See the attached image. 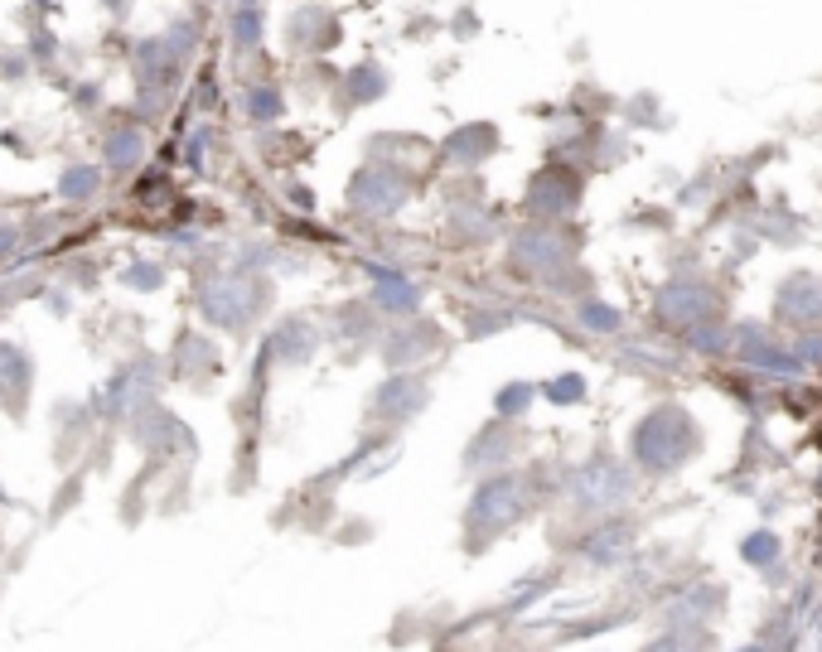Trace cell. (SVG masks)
Wrapping results in <instances>:
<instances>
[{
    "instance_id": "1",
    "label": "cell",
    "mask_w": 822,
    "mask_h": 652,
    "mask_svg": "<svg viewBox=\"0 0 822 652\" xmlns=\"http://www.w3.org/2000/svg\"><path fill=\"white\" fill-rule=\"evenodd\" d=\"M629 449H634V464L644 469V474H678L687 459L702 449V425H696V415L678 407V401H663V407H653L644 421L634 425Z\"/></svg>"
},
{
    "instance_id": "2",
    "label": "cell",
    "mask_w": 822,
    "mask_h": 652,
    "mask_svg": "<svg viewBox=\"0 0 822 652\" xmlns=\"http://www.w3.org/2000/svg\"><path fill=\"white\" fill-rule=\"evenodd\" d=\"M533 508V488H527L523 474H493L475 488L465 508V542L469 546H489L499 532L517 527Z\"/></svg>"
},
{
    "instance_id": "3",
    "label": "cell",
    "mask_w": 822,
    "mask_h": 652,
    "mask_svg": "<svg viewBox=\"0 0 822 652\" xmlns=\"http://www.w3.org/2000/svg\"><path fill=\"white\" fill-rule=\"evenodd\" d=\"M629 498H634V469L615 455L585 459L567 479V503H571V512H581V517H615Z\"/></svg>"
},
{
    "instance_id": "4",
    "label": "cell",
    "mask_w": 822,
    "mask_h": 652,
    "mask_svg": "<svg viewBox=\"0 0 822 652\" xmlns=\"http://www.w3.org/2000/svg\"><path fill=\"white\" fill-rule=\"evenodd\" d=\"M262 300H266V286L257 280L252 271H218L199 286V305L218 329H247V324L262 314Z\"/></svg>"
},
{
    "instance_id": "5",
    "label": "cell",
    "mask_w": 822,
    "mask_h": 652,
    "mask_svg": "<svg viewBox=\"0 0 822 652\" xmlns=\"http://www.w3.org/2000/svg\"><path fill=\"white\" fill-rule=\"evenodd\" d=\"M509 262L517 276H561L576 271V242L567 228H551V222H533L509 242Z\"/></svg>"
},
{
    "instance_id": "6",
    "label": "cell",
    "mask_w": 822,
    "mask_h": 652,
    "mask_svg": "<svg viewBox=\"0 0 822 652\" xmlns=\"http://www.w3.org/2000/svg\"><path fill=\"white\" fill-rule=\"evenodd\" d=\"M412 204V179L392 165H364L348 179V208L364 218H392Z\"/></svg>"
},
{
    "instance_id": "7",
    "label": "cell",
    "mask_w": 822,
    "mask_h": 652,
    "mask_svg": "<svg viewBox=\"0 0 822 652\" xmlns=\"http://www.w3.org/2000/svg\"><path fill=\"white\" fill-rule=\"evenodd\" d=\"M720 295L712 286H702V280H668V286L653 295V314H658V324H668V329H696V324L706 319H720Z\"/></svg>"
},
{
    "instance_id": "8",
    "label": "cell",
    "mask_w": 822,
    "mask_h": 652,
    "mask_svg": "<svg viewBox=\"0 0 822 652\" xmlns=\"http://www.w3.org/2000/svg\"><path fill=\"white\" fill-rule=\"evenodd\" d=\"M774 319L798 334L822 329V276L818 271H794L774 290Z\"/></svg>"
},
{
    "instance_id": "9",
    "label": "cell",
    "mask_w": 822,
    "mask_h": 652,
    "mask_svg": "<svg viewBox=\"0 0 822 652\" xmlns=\"http://www.w3.org/2000/svg\"><path fill=\"white\" fill-rule=\"evenodd\" d=\"M576 204H581V174L567 170V165H547V170H537L533 184H527V213H533L537 222L567 218V213H576Z\"/></svg>"
},
{
    "instance_id": "10",
    "label": "cell",
    "mask_w": 822,
    "mask_h": 652,
    "mask_svg": "<svg viewBox=\"0 0 822 652\" xmlns=\"http://www.w3.org/2000/svg\"><path fill=\"white\" fill-rule=\"evenodd\" d=\"M344 39V25H339V15H334L330 5H296L290 10V20H286V44L296 53H330L334 44Z\"/></svg>"
},
{
    "instance_id": "11",
    "label": "cell",
    "mask_w": 822,
    "mask_h": 652,
    "mask_svg": "<svg viewBox=\"0 0 822 652\" xmlns=\"http://www.w3.org/2000/svg\"><path fill=\"white\" fill-rule=\"evenodd\" d=\"M436 348H441V329L412 314L407 324H397V329L382 339V358H388L392 367H416L421 358H431Z\"/></svg>"
},
{
    "instance_id": "12",
    "label": "cell",
    "mask_w": 822,
    "mask_h": 652,
    "mask_svg": "<svg viewBox=\"0 0 822 652\" xmlns=\"http://www.w3.org/2000/svg\"><path fill=\"white\" fill-rule=\"evenodd\" d=\"M445 165L455 170H469V165H484L489 155H499V126L493 121H469V126H455L441 145Z\"/></svg>"
},
{
    "instance_id": "13",
    "label": "cell",
    "mask_w": 822,
    "mask_h": 652,
    "mask_svg": "<svg viewBox=\"0 0 822 652\" xmlns=\"http://www.w3.org/2000/svg\"><path fill=\"white\" fill-rule=\"evenodd\" d=\"M426 401H431V387H426L421 377H412V373H397V377H388L378 387L373 411L382 415V421H412V415L426 411Z\"/></svg>"
},
{
    "instance_id": "14",
    "label": "cell",
    "mask_w": 822,
    "mask_h": 652,
    "mask_svg": "<svg viewBox=\"0 0 822 652\" xmlns=\"http://www.w3.org/2000/svg\"><path fill=\"white\" fill-rule=\"evenodd\" d=\"M373 305L382 314H397V319H412L421 310V286L397 271V266H373Z\"/></svg>"
},
{
    "instance_id": "15",
    "label": "cell",
    "mask_w": 822,
    "mask_h": 652,
    "mask_svg": "<svg viewBox=\"0 0 822 652\" xmlns=\"http://www.w3.org/2000/svg\"><path fill=\"white\" fill-rule=\"evenodd\" d=\"M720 604H726V594H720L716 584H687L678 600L668 604V618H672V628H702L706 618L720 614Z\"/></svg>"
},
{
    "instance_id": "16",
    "label": "cell",
    "mask_w": 822,
    "mask_h": 652,
    "mask_svg": "<svg viewBox=\"0 0 822 652\" xmlns=\"http://www.w3.org/2000/svg\"><path fill=\"white\" fill-rule=\"evenodd\" d=\"M314 348H320V334H314L310 319H281L272 329V339H266V353H272L276 363H306Z\"/></svg>"
},
{
    "instance_id": "17",
    "label": "cell",
    "mask_w": 822,
    "mask_h": 652,
    "mask_svg": "<svg viewBox=\"0 0 822 652\" xmlns=\"http://www.w3.org/2000/svg\"><path fill=\"white\" fill-rule=\"evenodd\" d=\"M513 459V431L503 421H493V425H484V431L475 435V440L465 445V469H503Z\"/></svg>"
},
{
    "instance_id": "18",
    "label": "cell",
    "mask_w": 822,
    "mask_h": 652,
    "mask_svg": "<svg viewBox=\"0 0 822 652\" xmlns=\"http://www.w3.org/2000/svg\"><path fill=\"white\" fill-rule=\"evenodd\" d=\"M629 546H634V527H624V522H605V527H595L591 536H585V546H581V556L591 560V566H619V560L629 556Z\"/></svg>"
},
{
    "instance_id": "19",
    "label": "cell",
    "mask_w": 822,
    "mask_h": 652,
    "mask_svg": "<svg viewBox=\"0 0 822 652\" xmlns=\"http://www.w3.org/2000/svg\"><path fill=\"white\" fill-rule=\"evenodd\" d=\"M103 165H107V170H117V174L141 170V165H145V136H141V126H111L107 136H103Z\"/></svg>"
},
{
    "instance_id": "20",
    "label": "cell",
    "mask_w": 822,
    "mask_h": 652,
    "mask_svg": "<svg viewBox=\"0 0 822 652\" xmlns=\"http://www.w3.org/2000/svg\"><path fill=\"white\" fill-rule=\"evenodd\" d=\"M29 397V358L15 343H0V401L10 411H20Z\"/></svg>"
},
{
    "instance_id": "21",
    "label": "cell",
    "mask_w": 822,
    "mask_h": 652,
    "mask_svg": "<svg viewBox=\"0 0 822 652\" xmlns=\"http://www.w3.org/2000/svg\"><path fill=\"white\" fill-rule=\"evenodd\" d=\"M388 87H392V77H388V69H382V63H358V69L344 73V102L368 107V102H378Z\"/></svg>"
},
{
    "instance_id": "22",
    "label": "cell",
    "mask_w": 822,
    "mask_h": 652,
    "mask_svg": "<svg viewBox=\"0 0 822 652\" xmlns=\"http://www.w3.org/2000/svg\"><path fill=\"white\" fill-rule=\"evenodd\" d=\"M242 107H247V117H252L257 126H272V121L286 117V97H281L276 83H252L247 87V97H242Z\"/></svg>"
},
{
    "instance_id": "23",
    "label": "cell",
    "mask_w": 822,
    "mask_h": 652,
    "mask_svg": "<svg viewBox=\"0 0 822 652\" xmlns=\"http://www.w3.org/2000/svg\"><path fill=\"white\" fill-rule=\"evenodd\" d=\"M228 35H233V49H238V53H257V49H262V35H266L262 5H257V10H233Z\"/></svg>"
},
{
    "instance_id": "24",
    "label": "cell",
    "mask_w": 822,
    "mask_h": 652,
    "mask_svg": "<svg viewBox=\"0 0 822 652\" xmlns=\"http://www.w3.org/2000/svg\"><path fill=\"white\" fill-rule=\"evenodd\" d=\"M97 189H103V170H97V165H69V170L59 174V194L69 198V204H87Z\"/></svg>"
},
{
    "instance_id": "25",
    "label": "cell",
    "mask_w": 822,
    "mask_h": 652,
    "mask_svg": "<svg viewBox=\"0 0 822 652\" xmlns=\"http://www.w3.org/2000/svg\"><path fill=\"white\" fill-rule=\"evenodd\" d=\"M576 319H581V329H591V334H619L624 329V314H619L615 305H605V300H576Z\"/></svg>"
},
{
    "instance_id": "26",
    "label": "cell",
    "mask_w": 822,
    "mask_h": 652,
    "mask_svg": "<svg viewBox=\"0 0 822 652\" xmlns=\"http://www.w3.org/2000/svg\"><path fill=\"white\" fill-rule=\"evenodd\" d=\"M543 397L557 401V407H576V401H585V377H581V373L551 377V382H543Z\"/></svg>"
},
{
    "instance_id": "27",
    "label": "cell",
    "mask_w": 822,
    "mask_h": 652,
    "mask_svg": "<svg viewBox=\"0 0 822 652\" xmlns=\"http://www.w3.org/2000/svg\"><path fill=\"white\" fill-rule=\"evenodd\" d=\"M199 35H204V29H199V20H175V25L170 29H165V44H170V49L179 53V59H194V49H199Z\"/></svg>"
},
{
    "instance_id": "28",
    "label": "cell",
    "mask_w": 822,
    "mask_h": 652,
    "mask_svg": "<svg viewBox=\"0 0 822 652\" xmlns=\"http://www.w3.org/2000/svg\"><path fill=\"white\" fill-rule=\"evenodd\" d=\"M740 560H750V566H770V560H779V536L774 532H750L746 542H740Z\"/></svg>"
},
{
    "instance_id": "29",
    "label": "cell",
    "mask_w": 822,
    "mask_h": 652,
    "mask_svg": "<svg viewBox=\"0 0 822 652\" xmlns=\"http://www.w3.org/2000/svg\"><path fill=\"white\" fill-rule=\"evenodd\" d=\"M533 397H537V391L527 387V382H509V387H503L499 397H493V407H499V415H509V421H517V415H523L527 407H533Z\"/></svg>"
},
{
    "instance_id": "30",
    "label": "cell",
    "mask_w": 822,
    "mask_h": 652,
    "mask_svg": "<svg viewBox=\"0 0 822 652\" xmlns=\"http://www.w3.org/2000/svg\"><path fill=\"white\" fill-rule=\"evenodd\" d=\"M644 652H702V638L692 633V628H672V633L653 638V643Z\"/></svg>"
},
{
    "instance_id": "31",
    "label": "cell",
    "mask_w": 822,
    "mask_h": 652,
    "mask_svg": "<svg viewBox=\"0 0 822 652\" xmlns=\"http://www.w3.org/2000/svg\"><path fill=\"white\" fill-rule=\"evenodd\" d=\"M121 280H127V286H136V290H160L165 286V271H160V266H151V262H136Z\"/></svg>"
},
{
    "instance_id": "32",
    "label": "cell",
    "mask_w": 822,
    "mask_h": 652,
    "mask_svg": "<svg viewBox=\"0 0 822 652\" xmlns=\"http://www.w3.org/2000/svg\"><path fill=\"white\" fill-rule=\"evenodd\" d=\"M794 353L803 358V367H818V373H822V334H803Z\"/></svg>"
},
{
    "instance_id": "33",
    "label": "cell",
    "mask_w": 822,
    "mask_h": 652,
    "mask_svg": "<svg viewBox=\"0 0 822 652\" xmlns=\"http://www.w3.org/2000/svg\"><path fill=\"white\" fill-rule=\"evenodd\" d=\"M93 102H103V87H97V83H83V87H78V93H73V107H93Z\"/></svg>"
},
{
    "instance_id": "34",
    "label": "cell",
    "mask_w": 822,
    "mask_h": 652,
    "mask_svg": "<svg viewBox=\"0 0 822 652\" xmlns=\"http://www.w3.org/2000/svg\"><path fill=\"white\" fill-rule=\"evenodd\" d=\"M15 246H20V232L10 228V222H0V262H5V256L15 252Z\"/></svg>"
},
{
    "instance_id": "35",
    "label": "cell",
    "mask_w": 822,
    "mask_h": 652,
    "mask_svg": "<svg viewBox=\"0 0 822 652\" xmlns=\"http://www.w3.org/2000/svg\"><path fill=\"white\" fill-rule=\"evenodd\" d=\"M262 0H233V10H257Z\"/></svg>"
},
{
    "instance_id": "36",
    "label": "cell",
    "mask_w": 822,
    "mask_h": 652,
    "mask_svg": "<svg viewBox=\"0 0 822 652\" xmlns=\"http://www.w3.org/2000/svg\"><path fill=\"white\" fill-rule=\"evenodd\" d=\"M740 652H770V648H760V643H754V648H740Z\"/></svg>"
}]
</instances>
